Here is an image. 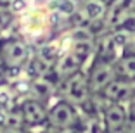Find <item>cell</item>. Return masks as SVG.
<instances>
[{
	"label": "cell",
	"instance_id": "cell-8",
	"mask_svg": "<svg viewBox=\"0 0 135 133\" xmlns=\"http://www.w3.org/2000/svg\"><path fill=\"white\" fill-rule=\"evenodd\" d=\"M135 92V81H130V80L125 78H116L113 83L104 88L102 93H99L100 97L106 102H111V104H130L132 97H133Z\"/></svg>",
	"mask_w": 135,
	"mask_h": 133
},
{
	"label": "cell",
	"instance_id": "cell-10",
	"mask_svg": "<svg viewBox=\"0 0 135 133\" xmlns=\"http://www.w3.org/2000/svg\"><path fill=\"white\" fill-rule=\"evenodd\" d=\"M0 133H28V131L24 130V126H17V128L7 126V128H0Z\"/></svg>",
	"mask_w": 135,
	"mask_h": 133
},
{
	"label": "cell",
	"instance_id": "cell-5",
	"mask_svg": "<svg viewBox=\"0 0 135 133\" xmlns=\"http://www.w3.org/2000/svg\"><path fill=\"white\" fill-rule=\"evenodd\" d=\"M21 117L26 126H42L47 125V116H49V107L45 102L38 100L35 97H26L17 104Z\"/></svg>",
	"mask_w": 135,
	"mask_h": 133
},
{
	"label": "cell",
	"instance_id": "cell-7",
	"mask_svg": "<svg viewBox=\"0 0 135 133\" xmlns=\"http://www.w3.org/2000/svg\"><path fill=\"white\" fill-rule=\"evenodd\" d=\"M50 26V16L44 9H31L26 11L21 17V29L28 36H40L49 31Z\"/></svg>",
	"mask_w": 135,
	"mask_h": 133
},
{
	"label": "cell",
	"instance_id": "cell-11",
	"mask_svg": "<svg viewBox=\"0 0 135 133\" xmlns=\"http://www.w3.org/2000/svg\"><path fill=\"white\" fill-rule=\"evenodd\" d=\"M59 133H87V131H80V128H75V130H64V131Z\"/></svg>",
	"mask_w": 135,
	"mask_h": 133
},
{
	"label": "cell",
	"instance_id": "cell-6",
	"mask_svg": "<svg viewBox=\"0 0 135 133\" xmlns=\"http://www.w3.org/2000/svg\"><path fill=\"white\" fill-rule=\"evenodd\" d=\"M100 119H102L107 133H121L130 123V114L127 111V106H123V104L106 102V107L102 109Z\"/></svg>",
	"mask_w": 135,
	"mask_h": 133
},
{
	"label": "cell",
	"instance_id": "cell-4",
	"mask_svg": "<svg viewBox=\"0 0 135 133\" xmlns=\"http://www.w3.org/2000/svg\"><path fill=\"white\" fill-rule=\"evenodd\" d=\"M88 76V85L94 95H99L104 92L109 83H113L118 76V71L114 66V59H107V57H95L90 62L87 69Z\"/></svg>",
	"mask_w": 135,
	"mask_h": 133
},
{
	"label": "cell",
	"instance_id": "cell-3",
	"mask_svg": "<svg viewBox=\"0 0 135 133\" xmlns=\"http://www.w3.org/2000/svg\"><path fill=\"white\" fill-rule=\"evenodd\" d=\"M47 126L56 131L64 130H75L80 126V107L73 106L71 102L59 98L49 107Z\"/></svg>",
	"mask_w": 135,
	"mask_h": 133
},
{
	"label": "cell",
	"instance_id": "cell-9",
	"mask_svg": "<svg viewBox=\"0 0 135 133\" xmlns=\"http://www.w3.org/2000/svg\"><path fill=\"white\" fill-rule=\"evenodd\" d=\"M114 66L119 78L135 81V52H125L114 59Z\"/></svg>",
	"mask_w": 135,
	"mask_h": 133
},
{
	"label": "cell",
	"instance_id": "cell-12",
	"mask_svg": "<svg viewBox=\"0 0 135 133\" xmlns=\"http://www.w3.org/2000/svg\"><path fill=\"white\" fill-rule=\"evenodd\" d=\"M130 106L135 107V92H133V97H132V102H130Z\"/></svg>",
	"mask_w": 135,
	"mask_h": 133
},
{
	"label": "cell",
	"instance_id": "cell-1",
	"mask_svg": "<svg viewBox=\"0 0 135 133\" xmlns=\"http://www.w3.org/2000/svg\"><path fill=\"white\" fill-rule=\"evenodd\" d=\"M59 92H61V98L71 102L76 107L87 106L92 100V97H94L85 69H81L78 73H75V75L68 76L66 80H62L59 83Z\"/></svg>",
	"mask_w": 135,
	"mask_h": 133
},
{
	"label": "cell",
	"instance_id": "cell-2",
	"mask_svg": "<svg viewBox=\"0 0 135 133\" xmlns=\"http://www.w3.org/2000/svg\"><path fill=\"white\" fill-rule=\"evenodd\" d=\"M31 61L30 45L23 38L9 36L0 42V64L5 69H21Z\"/></svg>",
	"mask_w": 135,
	"mask_h": 133
}]
</instances>
